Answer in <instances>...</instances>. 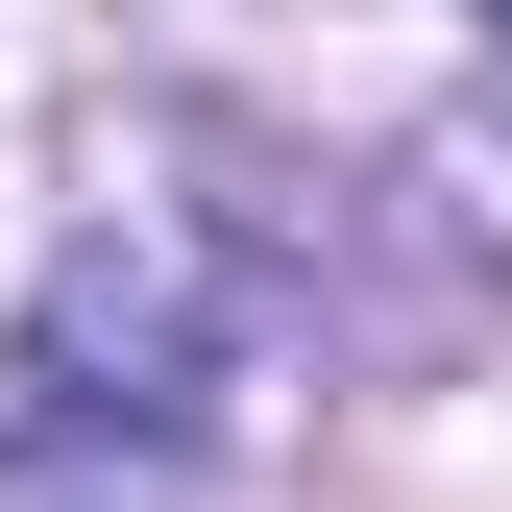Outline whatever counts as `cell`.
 Here are the masks:
<instances>
[{
  "instance_id": "obj_2",
  "label": "cell",
  "mask_w": 512,
  "mask_h": 512,
  "mask_svg": "<svg viewBox=\"0 0 512 512\" xmlns=\"http://www.w3.org/2000/svg\"><path fill=\"white\" fill-rule=\"evenodd\" d=\"M488 25H512V0H488Z\"/></svg>"
},
{
  "instance_id": "obj_1",
  "label": "cell",
  "mask_w": 512,
  "mask_h": 512,
  "mask_svg": "<svg viewBox=\"0 0 512 512\" xmlns=\"http://www.w3.org/2000/svg\"><path fill=\"white\" fill-rule=\"evenodd\" d=\"M25 391H49V439H171L220 391V244L196 220H98L25 293Z\"/></svg>"
}]
</instances>
